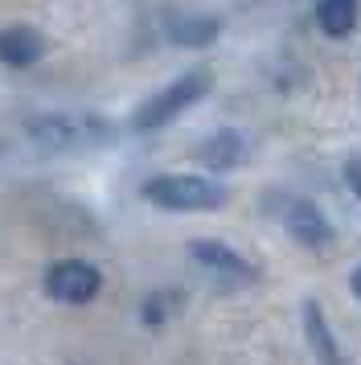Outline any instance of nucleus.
<instances>
[{"instance_id":"9","label":"nucleus","mask_w":361,"mask_h":365,"mask_svg":"<svg viewBox=\"0 0 361 365\" xmlns=\"http://www.w3.org/2000/svg\"><path fill=\"white\" fill-rule=\"evenodd\" d=\"M168 37L177 41V46H189V50H201V46H210L218 29H222V21L218 17H201V13H177V17H168Z\"/></svg>"},{"instance_id":"1","label":"nucleus","mask_w":361,"mask_h":365,"mask_svg":"<svg viewBox=\"0 0 361 365\" xmlns=\"http://www.w3.org/2000/svg\"><path fill=\"white\" fill-rule=\"evenodd\" d=\"M210 86H213V74L205 66L180 74L177 83H168L164 91H156L152 99H144L140 107H136L131 128H136V132H156V128H164V123H173L180 111H189L193 103L205 99V95H210Z\"/></svg>"},{"instance_id":"13","label":"nucleus","mask_w":361,"mask_h":365,"mask_svg":"<svg viewBox=\"0 0 361 365\" xmlns=\"http://www.w3.org/2000/svg\"><path fill=\"white\" fill-rule=\"evenodd\" d=\"M349 283H353V292H357V296H361V267H357V271H353V279H349Z\"/></svg>"},{"instance_id":"8","label":"nucleus","mask_w":361,"mask_h":365,"mask_svg":"<svg viewBox=\"0 0 361 365\" xmlns=\"http://www.w3.org/2000/svg\"><path fill=\"white\" fill-rule=\"evenodd\" d=\"M197 160L201 165L218 168V173H226V168H238L246 160V140L238 132H213L210 140H201V148H197Z\"/></svg>"},{"instance_id":"6","label":"nucleus","mask_w":361,"mask_h":365,"mask_svg":"<svg viewBox=\"0 0 361 365\" xmlns=\"http://www.w3.org/2000/svg\"><path fill=\"white\" fill-rule=\"evenodd\" d=\"M283 226H288V234H292L300 247H325L328 238H332V226L325 222V214H320L312 201H304V197L288 201V210H283Z\"/></svg>"},{"instance_id":"2","label":"nucleus","mask_w":361,"mask_h":365,"mask_svg":"<svg viewBox=\"0 0 361 365\" xmlns=\"http://www.w3.org/2000/svg\"><path fill=\"white\" fill-rule=\"evenodd\" d=\"M144 197L161 210H177V214H201V210H222L226 205V189L210 177H185V173H168V177H152L144 185Z\"/></svg>"},{"instance_id":"4","label":"nucleus","mask_w":361,"mask_h":365,"mask_svg":"<svg viewBox=\"0 0 361 365\" xmlns=\"http://www.w3.org/2000/svg\"><path fill=\"white\" fill-rule=\"evenodd\" d=\"M103 287V275L98 267L82 263V259H62L46 271V292L62 304H91Z\"/></svg>"},{"instance_id":"5","label":"nucleus","mask_w":361,"mask_h":365,"mask_svg":"<svg viewBox=\"0 0 361 365\" xmlns=\"http://www.w3.org/2000/svg\"><path fill=\"white\" fill-rule=\"evenodd\" d=\"M189 255H193L197 267H205L222 283H255L259 279V271L246 263L238 250L222 247V242H189Z\"/></svg>"},{"instance_id":"7","label":"nucleus","mask_w":361,"mask_h":365,"mask_svg":"<svg viewBox=\"0 0 361 365\" xmlns=\"http://www.w3.org/2000/svg\"><path fill=\"white\" fill-rule=\"evenodd\" d=\"M41 53H46V41H41L37 29H29V25H9V29H0V62H4V66H13V70L37 66Z\"/></svg>"},{"instance_id":"3","label":"nucleus","mask_w":361,"mask_h":365,"mask_svg":"<svg viewBox=\"0 0 361 365\" xmlns=\"http://www.w3.org/2000/svg\"><path fill=\"white\" fill-rule=\"evenodd\" d=\"M29 135L46 152H70V148H86V144L107 140V123L86 115H37L29 123Z\"/></svg>"},{"instance_id":"11","label":"nucleus","mask_w":361,"mask_h":365,"mask_svg":"<svg viewBox=\"0 0 361 365\" xmlns=\"http://www.w3.org/2000/svg\"><path fill=\"white\" fill-rule=\"evenodd\" d=\"M316 21L328 37H345L357 25V0H316Z\"/></svg>"},{"instance_id":"10","label":"nucleus","mask_w":361,"mask_h":365,"mask_svg":"<svg viewBox=\"0 0 361 365\" xmlns=\"http://www.w3.org/2000/svg\"><path fill=\"white\" fill-rule=\"evenodd\" d=\"M304 332H308V345H312V353H316L320 365H345L341 349H337V341H332V329L325 324V316H320L316 304H304Z\"/></svg>"},{"instance_id":"12","label":"nucleus","mask_w":361,"mask_h":365,"mask_svg":"<svg viewBox=\"0 0 361 365\" xmlns=\"http://www.w3.org/2000/svg\"><path fill=\"white\" fill-rule=\"evenodd\" d=\"M345 185L353 189V197L361 201V156H353L349 165H345Z\"/></svg>"}]
</instances>
